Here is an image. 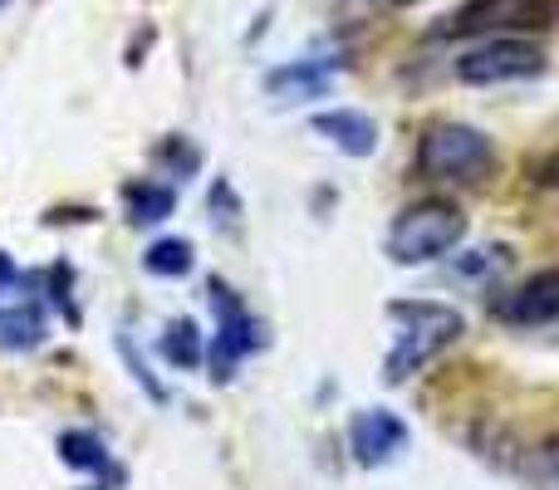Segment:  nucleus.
Segmentation results:
<instances>
[{
	"label": "nucleus",
	"mask_w": 559,
	"mask_h": 490,
	"mask_svg": "<svg viewBox=\"0 0 559 490\" xmlns=\"http://www.w3.org/2000/svg\"><path fill=\"white\" fill-rule=\"evenodd\" d=\"M466 241V216L452 202H417L403 206L388 226V260L393 265H432Z\"/></svg>",
	"instance_id": "obj_2"
},
{
	"label": "nucleus",
	"mask_w": 559,
	"mask_h": 490,
	"mask_svg": "<svg viewBox=\"0 0 559 490\" xmlns=\"http://www.w3.org/2000/svg\"><path fill=\"white\" fill-rule=\"evenodd\" d=\"M314 133L329 138V143L348 157L378 153V123L368 113H358V108H324V113H314Z\"/></svg>",
	"instance_id": "obj_10"
},
{
	"label": "nucleus",
	"mask_w": 559,
	"mask_h": 490,
	"mask_svg": "<svg viewBox=\"0 0 559 490\" xmlns=\"http://www.w3.org/2000/svg\"><path fill=\"white\" fill-rule=\"evenodd\" d=\"M334 84V59H295V64H280L265 74L271 98L289 104V98H324Z\"/></svg>",
	"instance_id": "obj_11"
},
{
	"label": "nucleus",
	"mask_w": 559,
	"mask_h": 490,
	"mask_svg": "<svg viewBox=\"0 0 559 490\" xmlns=\"http://www.w3.org/2000/svg\"><path fill=\"white\" fill-rule=\"evenodd\" d=\"M123 212H128L133 226H157L177 212V192L167 182H147V177L143 182H128L123 187Z\"/></svg>",
	"instance_id": "obj_12"
},
{
	"label": "nucleus",
	"mask_w": 559,
	"mask_h": 490,
	"mask_svg": "<svg viewBox=\"0 0 559 490\" xmlns=\"http://www.w3.org/2000/svg\"><path fill=\"white\" fill-rule=\"evenodd\" d=\"M59 462H64L69 471H94V476H104L108 466H114V456H108V446L98 442L94 432H64V437H59Z\"/></svg>",
	"instance_id": "obj_14"
},
{
	"label": "nucleus",
	"mask_w": 559,
	"mask_h": 490,
	"mask_svg": "<svg viewBox=\"0 0 559 490\" xmlns=\"http://www.w3.org/2000/svg\"><path fill=\"white\" fill-rule=\"evenodd\" d=\"M559 0H466L456 15H447L442 35H511V29H555Z\"/></svg>",
	"instance_id": "obj_5"
},
{
	"label": "nucleus",
	"mask_w": 559,
	"mask_h": 490,
	"mask_svg": "<svg viewBox=\"0 0 559 490\" xmlns=\"http://www.w3.org/2000/svg\"><path fill=\"white\" fill-rule=\"evenodd\" d=\"M163 358L173 368H197L206 358L202 328H197L192 319H173V324H167V334H163Z\"/></svg>",
	"instance_id": "obj_15"
},
{
	"label": "nucleus",
	"mask_w": 559,
	"mask_h": 490,
	"mask_svg": "<svg viewBox=\"0 0 559 490\" xmlns=\"http://www.w3.org/2000/svg\"><path fill=\"white\" fill-rule=\"evenodd\" d=\"M192 260H197V250L182 236H163V241H153L143 250V270L157 279H182L192 270Z\"/></svg>",
	"instance_id": "obj_13"
},
{
	"label": "nucleus",
	"mask_w": 559,
	"mask_h": 490,
	"mask_svg": "<svg viewBox=\"0 0 559 490\" xmlns=\"http://www.w3.org/2000/svg\"><path fill=\"white\" fill-rule=\"evenodd\" d=\"M118 354L128 358V368H133V378H138V383L147 387V397H153V403H167V387L157 383L153 373H147V363H143V358H138V354H133V344H128V338H118Z\"/></svg>",
	"instance_id": "obj_16"
},
{
	"label": "nucleus",
	"mask_w": 559,
	"mask_h": 490,
	"mask_svg": "<svg viewBox=\"0 0 559 490\" xmlns=\"http://www.w3.org/2000/svg\"><path fill=\"white\" fill-rule=\"evenodd\" d=\"M388 319L397 324V344L383 363V378L393 387L423 373L427 363H437L466 334V319L442 299H397V304H388Z\"/></svg>",
	"instance_id": "obj_1"
},
{
	"label": "nucleus",
	"mask_w": 559,
	"mask_h": 490,
	"mask_svg": "<svg viewBox=\"0 0 559 490\" xmlns=\"http://www.w3.org/2000/svg\"><path fill=\"white\" fill-rule=\"evenodd\" d=\"M535 74H545V49L531 45V39H515V35H496L456 59V79L476 84V88L515 84V79H535Z\"/></svg>",
	"instance_id": "obj_6"
},
{
	"label": "nucleus",
	"mask_w": 559,
	"mask_h": 490,
	"mask_svg": "<svg viewBox=\"0 0 559 490\" xmlns=\"http://www.w3.org/2000/svg\"><path fill=\"white\" fill-rule=\"evenodd\" d=\"M496 167V147L481 128L472 123H432L417 138V172L427 182H456L472 187Z\"/></svg>",
	"instance_id": "obj_3"
},
{
	"label": "nucleus",
	"mask_w": 559,
	"mask_h": 490,
	"mask_svg": "<svg viewBox=\"0 0 559 490\" xmlns=\"http://www.w3.org/2000/svg\"><path fill=\"white\" fill-rule=\"evenodd\" d=\"M0 5H5V0H0Z\"/></svg>",
	"instance_id": "obj_18"
},
{
	"label": "nucleus",
	"mask_w": 559,
	"mask_h": 490,
	"mask_svg": "<svg viewBox=\"0 0 559 490\" xmlns=\"http://www.w3.org/2000/svg\"><path fill=\"white\" fill-rule=\"evenodd\" d=\"M45 344V309L29 295V279L0 250V348L25 354V348Z\"/></svg>",
	"instance_id": "obj_7"
},
{
	"label": "nucleus",
	"mask_w": 559,
	"mask_h": 490,
	"mask_svg": "<svg viewBox=\"0 0 559 490\" xmlns=\"http://www.w3.org/2000/svg\"><path fill=\"white\" fill-rule=\"evenodd\" d=\"M491 314L511 328H545L559 324V265L535 270L531 279H521L515 289H506L501 299H491Z\"/></svg>",
	"instance_id": "obj_8"
},
{
	"label": "nucleus",
	"mask_w": 559,
	"mask_h": 490,
	"mask_svg": "<svg viewBox=\"0 0 559 490\" xmlns=\"http://www.w3.org/2000/svg\"><path fill=\"white\" fill-rule=\"evenodd\" d=\"M407 422L397 413H388V407H364V413H354V422H348V452H354L358 466H388L397 462V456L407 452Z\"/></svg>",
	"instance_id": "obj_9"
},
{
	"label": "nucleus",
	"mask_w": 559,
	"mask_h": 490,
	"mask_svg": "<svg viewBox=\"0 0 559 490\" xmlns=\"http://www.w3.org/2000/svg\"><path fill=\"white\" fill-rule=\"evenodd\" d=\"M206 295H212V309H216V338H212V383H231L236 368L246 363V358L255 354V348L265 344L261 324H255V314L241 304V295H236L231 285H222V279H212L206 285Z\"/></svg>",
	"instance_id": "obj_4"
},
{
	"label": "nucleus",
	"mask_w": 559,
	"mask_h": 490,
	"mask_svg": "<svg viewBox=\"0 0 559 490\" xmlns=\"http://www.w3.org/2000/svg\"><path fill=\"white\" fill-rule=\"evenodd\" d=\"M531 182H540V187H559V153L540 157V163H531Z\"/></svg>",
	"instance_id": "obj_17"
}]
</instances>
